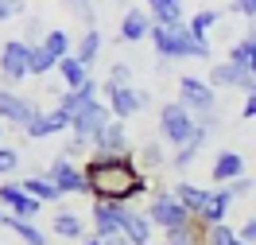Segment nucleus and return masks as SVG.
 <instances>
[{
  "label": "nucleus",
  "mask_w": 256,
  "mask_h": 245,
  "mask_svg": "<svg viewBox=\"0 0 256 245\" xmlns=\"http://www.w3.org/2000/svg\"><path fill=\"white\" fill-rule=\"evenodd\" d=\"M144 8L152 12L156 24H186V8H182V0H144Z\"/></svg>",
  "instance_id": "a878e982"
},
{
  "label": "nucleus",
  "mask_w": 256,
  "mask_h": 245,
  "mask_svg": "<svg viewBox=\"0 0 256 245\" xmlns=\"http://www.w3.org/2000/svg\"><path fill=\"white\" fill-rule=\"evenodd\" d=\"M248 70H252V78H256V51H252V59H248Z\"/></svg>",
  "instance_id": "09e8293b"
},
{
  "label": "nucleus",
  "mask_w": 256,
  "mask_h": 245,
  "mask_svg": "<svg viewBox=\"0 0 256 245\" xmlns=\"http://www.w3.org/2000/svg\"><path fill=\"white\" fill-rule=\"evenodd\" d=\"M240 117H244V121H256V86L248 90V94H244V105H240Z\"/></svg>",
  "instance_id": "37998d69"
},
{
  "label": "nucleus",
  "mask_w": 256,
  "mask_h": 245,
  "mask_svg": "<svg viewBox=\"0 0 256 245\" xmlns=\"http://www.w3.org/2000/svg\"><path fill=\"white\" fill-rule=\"evenodd\" d=\"M50 233L54 237H66V241H86L90 237V222L82 218L78 210H54V218H50Z\"/></svg>",
  "instance_id": "a211bd4d"
},
{
  "label": "nucleus",
  "mask_w": 256,
  "mask_h": 245,
  "mask_svg": "<svg viewBox=\"0 0 256 245\" xmlns=\"http://www.w3.org/2000/svg\"><path fill=\"white\" fill-rule=\"evenodd\" d=\"M16 167H20V152L12 144H0V179H8Z\"/></svg>",
  "instance_id": "c9c22d12"
},
{
  "label": "nucleus",
  "mask_w": 256,
  "mask_h": 245,
  "mask_svg": "<svg viewBox=\"0 0 256 245\" xmlns=\"http://www.w3.org/2000/svg\"><path fill=\"white\" fill-rule=\"evenodd\" d=\"M0 214H4V206H0Z\"/></svg>",
  "instance_id": "3c124183"
},
{
  "label": "nucleus",
  "mask_w": 256,
  "mask_h": 245,
  "mask_svg": "<svg viewBox=\"0 0 256 245\" xmlns=\"http://www.w3.org/2000/svg\"><path fill=\"white\" fill-rule=\"evenodd\" d=\"M229 8H233L237 16H244V20H256V0H233Z\"/></svg>",
  "instance_id": "79ce46f5"
},
{
  "label": "nucleus",
  "mask_w": 256,
  "mask_h": 245,
  "mask_svg": "<svg viewBox=\"0 0 256 245\" xmlns=\"http://www.w3.org/2000/svg\"><path fill=\"white\" fill-rule=\"evenodd\" d=\"M66 8H70V16H78L82 24H94V4L90 0H62Z\"/></svg>",
  "instance_id": "4c0bfd02"
},
{
  "label": "nucleus",
  "mask_w": 256,
  "mask_h": 245,
  "mask_svg": "<svg viewBox=\"0 0 256 245\" xmlns=\"http://www.w3.org/2000/svg\"><path fill=\"white\" fill-rule=\"evenodd\" d=\"M28 70H32V78H43V74H50V70H58V59H54L43 43H35L32 59H28Z\"/></svg>",
  "instance_id": "c756f323"
},
{
  "label": "nucleus",
  "mask_w": 256,
  "mask_h": 245,
  "mask_svg": "<svg viewBox=\"0 0 256 245\" xmlns=\"http://www.w3.org/2000/svg\"><path fill=\"white\" fill-rule=\"evenodd\" d=\"M28 59H32V43H24V39H8V43L0 47V78L8 82V86L32 78Z\"/></svg>",
  "instance_id": "0eeeda50"
},
{
  "label": "nucleus",
  "mask_w": 256,
  "mask_h": 245,
  "mask_svg": "<svg viewBox=\"0 0 256 245\" xmlns=\"http://www.w3.org/2000/svg\"><path fill=\"white\" fill-rule=\"evenodd\" d=\"M0 226H4V229H12V233H16L24 245H47V233L35 226V222H28V218H16V214H8V210H4V214H0Z\"/></svg>",
  "instance_id": "4be33fe9"
},
{
  "label": "nucleus",
  "mask_w": 256,
  "mask_h": 245,
  "mask_svg": "<svg viewBox=\"0 0 256 245\" xmlns=\"http://www.w3.org/2000/svg\"><path fill=\"white\" fill-rule=\"evenodd\" d=\"M136 163H140V171H144V175H156V171H163V167H171V160H167V152L160 148V140H148V144L140 148Z\"/></svg>",
  "instance_id": "bb28decb"
},
{
  "label": "nucleus",
  "mask_w": 256,
  "mask_h": 245,
  "mask_svg": "<svg viewBox=\"0 0 256 245\" xmlns=\"http://www.w3.org/2000/svg\"><path fill=\"white\" fill-rule=\"evenodd\" d=\"M225 187L233 191V198H244V195H252V191H256V179H248V175H240V179L225 183Z\"/></svg>",
  "instance_id": "ea45409f"
},
{
  "label": "nucleus",
  "mask_w": 256,
  "mask_h": 245,
  "mask_svg": "<svg viewBox=\"0 0 256 245\" xmlns=\"http://www.w3.org/2000/svg\"><path fill=\"white\" fill-rule=\"evenodd\" d=\"M152 28H156L152 12H148L144 4H136V8H128L124 16H120V43H140V39L152 35Z\"/></svg>",
  "instance_id": "2eb2a0df"
},
{
  "label": "nucleus",
  "mask_w": 256,
  "mask_h": 245,
  "mask_svg": "<svg viewBox=\"0 0 256 245\" xmlns=\"http://www.w3.org/2000/svg\"><path fill=\"white\" fill-rule=\"evenodd\" d=\"M82 167H86V195L90 198L132 206V198L152 195V175L140 171L132 152H90V160Z\"/></svg>",
  "instance_id": "f257e3e1"
},
{
  "label": "nucleus",
  "mask_w": 256,
  "mask_h": 245,
  "mask_svg": "<svg viewBox=\"0 0 256 245\" xmlns=\"http://www.w3.org/2000/svg\"><path fill=\"white\" fill-rule=\"evenodd\" d=\"M120 222H124V202L94 198V206H90V226H94L97 237H116V233H120Z\"/></svg>",
  "instance_id": "f8f14e48"
},
{
  "label": "nucleus",
  "mask_w": 256,
  "mask_h": 245,
  "mask_svg": "<svg viewBox=\"0 0 256 245\" xmlns=\"http://www.w3.org/2000/svg\"><path fill=\"white\" fill-rule=\"evenodd\" d=\"M58 78H62L66 90H82L94 74H90V66L82 63L78 55H66V59H58Z\"/></svg>",
  "instance_id": "5701e85b"
},
{
  "label": "nucleus",
  "mask_w": 256,
  "mask_h": 245,
  "mask_svg": "<svg viewBox=\"0 0 256 245\" xmlns=\"http://www.w3.org/2000/svg\"><path fill=\"white\" fill-rule=\"evenodd\" d=\"M82 245H105V237H97V233H90V237H86Z\"/></svg>",
  "instance_id": "de8ad7c7"
},
{
  "label": "nucleus",
  "mask_w": 256,
  "mask_h": 245,
  "mask_svg": "<svg viewBox=\"0 0 256 245\" xmlns=\"http://www.w3.org/2000/svg\"><path fill=\"white\" fill-rule=\"evenodd\" d=\"M244 175V156L240 152H233V148H218L214 152V163H210V179L218 183H233V179H240Z\"/></svg>",
  "instance_id": "4468645a"
},
{
  "label": "nucleus",
  "mask_w": 256,
  "mask_h": 245,
  "mask_svg": "<svg viewBox=\"0 0 256 245\" xmlns=\"http://www.w3.org/2000/svg\"><path fill=\"white\" fill-rule=\"evenodd\" d=\"M206 245H248V241H244V237H240L233 226H225V222H222V226H210Z\"/></svg>",
  "instance_id": "473e14b6"
},
{
  "label": "nucleus",
  "mask_w": 256,
  "mask_h": 245,
  "mask_svg": "<svg viewBox=\"0 0 256 245\" xmlns=\"http://www.w3.org/2000/svg\"><path fill=\"white\" fill-rule=\"evenodd\" d=\"M24 0H0V24H8L12 16H24Z\"/></svg>",
  "instance_id": "58836bf2"
},
{
  "label": "nucleus",
  "mask_w": 256,
  "mask_h": 245,
  "mask_svg": "<svg viewBox=\"0 0 256 245\" xmlns=\"http://www.w3.org/2000/svg\"><path fill=\"white\" fill-rule=\"evenodd\" d=\"M237 233H240L248 245H256V214H248V218H244V226H240Z\"/></svg>",
  "instance_id": "c03bdc74"
},
{
  "label": "nucleus",
  "mask_w": 256,
  "mask_h": 245,
  "mask_svg": "<svg viewBox=\"0 0 256 245\" xmlns=\"http://www.w3.org/2000/svg\"><path fill=\"white\" fill-rule=\"evenodd\" d=\"M101 47H105L101 32H97V28H90V32H86L78 43H74V55H78L86 66H94V63H97V55H101Z\"/></svg>",
  "instance_id": "cd10ccee"
},
{
  "label": "nucleus",
  "mask_w": 256,
  "mask_h": 245,
  "mask_svg": "<svg viewBox=\"0 0 256 245\" xmlns=\"http://www.w3.org/2000/svg\"><path fill=\"white\" fill-rule=\"evenodd\" d=\"M66 129H70V117L54 105V109H43V113L35 117L32 125L24 129V136H28V140H47V136H58V132H66Z\"/></svg>",
  "instance_id": "dca6fc26"
},
{
  "label": "nucleus",
  "mask_w": 256,
  "mask_h": 245,
  "mask_svg": "<svg viewBox=\"0 0 256 245\" xmlns=\"http://www.w3.org/2000/svg\"><path fill=\"white\" fill-rule=\"evenodd\" d=\"M47 175L54 179V187L62 191V195H86V167L78 160H66L62 152L47 163Z\"/></svg>",
  "instance_id": "9d476101"
},
{
  "label": "nucleus",
  "mask_w": 256,
  "mask_h": 245,
  "mask_svg": "<svg viewBox=\"0 0 256 245\" xmlns=\"http://www.w3.org/2000/svg\"><path fill=\"white\" fill-rule=\"evenodd\" d=\"M0 206H4L8 214H16V218H28V222H35L39 210H43V202H39L35 195H28L24 183H16V179L0 183Z\"/></svg>",
  "instance_id": "1a4fd4ad"
},
{
  "label": "nucleus",
  "mask_w": 256,
  "mask_h": 245,
  "mask_svg": "<svg viewBox=\"0 0 256 245\" xmlns=\"http://www.w3.org/2000/svg\"><path fill=\"white\" fill-rule=\"evenodd\" d=\"M229 206H233V191H229V187H210V195H206V206H202V214H198V218H202V222H206V226H222L225 218H229Z\"/></svg>",
  "instance_id": "6ab92c4d"
},
{
  "label": "nucleus",
  "mask_w": 256,
  "mask_h": 245,
  "mask_svg": "<svg viewBox=\"0 0 256 245\" xmlns=\"http://www.w3.org/2000/svg\"><path fill=\"white\" fill-rule=\"evenodd\" d=\"M198 156H202V148L190 140V144H182V148H175V152H171V167H175L178 175H186L194 163H198Z\"/></svg>",
  "instance_id": "7c9ffc66"
},
{
  "label": "nucleus",
  "mask_w": 256,
  "mask_h": 245,
  "mask_svg": "<svg viewBox=\"0 0 256 245\" xmlns=\"http://www.w3.org/2000/svg\"><path fill=\"white\" fill-rule=\"evenodd\" d=\"M101 94H105V105L112 109L116 121H128V117H136L144 109L140 90H132V86H101Z\"/></svg>",
  "instance_id": "ddd939ff"
},
{
  "label": "nucleus",
  "mask_w": 256,
  "mask_h": 245,
  "mask_svg": "<svg viewBox=\"0 0 256 245\" xmlns=\"http://www.w3.org/2000/svg\"><path fill=\"white\" fill-rule=\"evenodd\" d=\"M43 35H47V24H43V20L39 16H28V24H24V43H43Z\"/></svg>",
  "instance_id": "e433bc0d"
},
{
  "label": "nucleus",
  "mask_w": 256,
  "mask_h": 245,
  "mask_svg": "<svg viewBox=\"0 0 256 245\" xmlns=\"http://www.w3.org/2000/svg\"><path fill=\"white\" fill-rule=\"evenodd\" d=\"M152 47L160 63H182V59H214L210 39L190 32V24H156L152 28Z\"/></svg>",
  "instance_id": "f03ea898"
},
{
  "label": "nucleus",
  "mask_w": 256,
  "mask_h": 245,
  "mask_svg": "<svg viewBox=\"0 0 256 245\" xmlns=\"http://www.w3.org/2000/svg\"><path fill=\"white\" fill-rule=\"evenodd\" d=\"M148 218H152V226H156V229H163V233H167V229L190 222L194 214L175 198V191H171V187H160V191H152V195H148Z\"/></svg>",
  "instance_id": "20e7f679"
},
{
  "label": "nucleus",
  "mask_w": 256,
  "mask_h": 245,
  "mask_svg": "<svg viewBox=\"0 0 256 245\" xmlns=\"http://www.w3.org/2000/svg\"><path fill=\"white\" fill-rule=\"evenodd\" d=\"M43 47H47L54 59H66V55H74V39H70V32H66V28H47Z\"/></svg>",
  "instance_id": "c85d7f7f"
},
{
  "label": "nucleus",
  "mask_w": 256,
  "mask_h": 245,
  "mask_svg": "<svg viewBox=\"0 0 256 245\" xmlns=\"http://www.w3.org/2000/svg\"><path fill=\"white\" fill-rule=\"evenodd\" d=\"M206 233H210L206 222H202V218H190V222H182V226L167 229V233H163V245H206Z\"/></svg>",
  "instance_id": "aec40b11"
},
{
  "label": "nucleus",
  "mask_w": 256,
  "mask_h": 245,
  "mask_svg": "<svg viewBox=\"0 0 256 245\" xmlns=\"http://www.w3.org/2000/svg\"><path fill=\"white\" fill-rule=\"evenodd\" d=\"M178 101H182L194 117H202V113H214V109H218V90H214L210 82L194 78V74H182V78H178Z\"/></svg>",
  "instance_id": "423d86ee"
},
{
  "label": "nucleus",
  "mask_w": 256,
  "mask_h": 245,
  "mask_svg": "<svg viewBox=\"0 0 256 245\" xmlns=\"http://www.w3.org/2000/svg\"><path fill=\"white\" fill-rule=\"evenodd\" d=\"M101 86H132V66L128 63H112Z\"/></svg>",
  "instance_id": "f704fd0d"
},
{
  "label": "nucleus",
  "mask_w": 256,
  "mask_h": 245,
  "mask_svg": "<svg viewBox=\"0 0 256 245\" xmlns=\"http://www.w3.org/2000/svg\"><path fill=\"white\" fill-rule=\"evenodd\" d=\"M206 82L214 86V90H244V94L256 86L252 70H248V66H240V63H229V59H222V63H210Z\"/></svg>",
  "instance_id": "6e6552de"
},
{
  "label": "nucleus",
  "mask_w": 256,
  "mask_h": 245,
  "mask_svg": "<svg viewBox=\"0 0 256 245\" xmlns=\"http://www.w3.org/2000/svg\"><path fill=\"white\" fill-rule=\"evenodd\" d=\"M120 233H124L132 245H152L156 241V226L148 210H136V206H124V222H120Z\"/></svg>",
  "instance_id": "f3484780"
},
{
  "label": "nucleus",
  "mask_w": 256,
  "mask_h": 245,
  "mask_svg": "<svg viewBox=\"0 0 256 245\" xmlns=\"http://www.w3.org/2000/svg\"><path fill=\"white\" fill-rule=\"evenodd\" d=\"M43 113L32 98H24L16 90H0V121L4 125H16V129H28L35 117Z\"/></svg>",
  "instance_id": "9b49d317"
},
{
  "label": "nucleus",
  "mask_w": 256,
  "mask_h": 245,
  "mask_svg": "<svg viewBox=\"0 0 256 245\" xmlns=\"http://www.w3.org/2000/svg\"><path fill=\"white\" fill-rule=\"evenodd\" d=\"M244 39H252V43H256V20H248V28H244Z\"/></svg>",
  "instance_id": "49530a36"
},
{
  "label": "nucleus",
  "mask_w": 256,
  "mask_h": 245,
  "mask_svg": "<svg viewBox=\"0 0 256 245\" xmlns=\"http://www.w3.org/2000/svg\"><path fill=\"white\" fill-rule=\"evenodd\" d=\"M4 129H8V125H4V121H0V140H4Z\"/></svg>",
  "instance_id": "8fccbe9b"
},
{
  "label": "nucleus",
  "mask_w": 256,
  "mask_h": 245,
  "mask_svg": "<svg viewBox=\"0 0 256 245\" xmlns=\"http://www.w3.org/2000/svg\"><path fill=\"white\" fill-rule=\"evenodd\" d=\"M109 121H112V109H109L101 98H94L78 117H74V121H70V132H74L78 140H86V144H90V152H94V144L101 140V132L109 129Z\"/></svg>",
  "instance_id": "39448f33"
},
{
  "label": "nucleus",
  "mask_w": 256,
  "mask_h": 245,
  "mask_svg": "<svg viewBox=\"0 0 256 245\" xmlns=\"http://www.w3.org/2000/svg\"><path fill=\"white\" fill-rule=\"evenodd\" d=\"M94 152H132V148H128V121H116V117H112L109 129L101 132V140L94 144Z\"/></svg>",
  "instance_id": "b1692460"
},
{
  "label": "nucleus",
  "mask_w": 256,
  "mask_h": 245,
  "mask_svg": "<svg viewBox=\"0 0 256 245\" xmlns=\"http://www.w3.org/2000/svg\"><path fill=\"white\" fill-rule=\"evenodd\" d=\"M194 121H198V117H194L182 101H167V105H160V117H156V125H160V140H163V144H171V148L190 144Z\"/></svg>",
  "instance_id": "7ed1b4c3"
},
{
  "label": "nucleus",
  "mask_w": 256,
  "mask_h": 245,
  "mask_svg": "<svg viewBox=\"0 0 256 245\" xmlns=\"http://www.w3.org/2000/svg\"><path fill=\"white\" fill-rule=\"evenodd\" d=\"M218 24H222V12H214V8H202V12H194V16H190V32L206 39V35L214 32Z\"/></svg>",
  "instance_id": "2f4dec72"
},
{
  "label": "nucleus",
  "mask_w": 256,
  "mask_h": 245,
  "mask_svg": "<svg viewBox=\"0 0 256 245\" xmlns=\"http://www.w3.org/2000/svg\"><path fill=\"white\" fill-rule=\"evenodd\" d=\"M105 245H132V241H128L124 233H116V237H105Z\"/></svg>",
  "instance_id": "a18cd8bd"
},
{
  "label": "nucleus",
  "mask_w": 256,
  "mask_h": 245,
  "mask_svg": "<svg viewBox=\"0 0 256 245\" xmlns=\"http://www.w3.org/2000/svg\"><path fill=\"white\" fill-rule=\"evenodd\" d=\"M252 51H256V43H252V39H244V35H240L237 43L229 47V55H225V59H229V63H240V66H248V59H252Z\"/></svg>",
  "instance_id": "72a5a7b5"
},
{
  "label": "nucleus",
  "mask_w": 256,
  "mask_h": 245,
  "mask_svg": "<svg viewBox=\"0 0 256 245\" xmlns=\"http://www.w3.org/2000/svg\"><path fill=\"white\" fill-rule=\"evenodd\" d=\"M20 183H24V191H28V195H35L39 202H43V206H54V202H62V191L54 187V179H50L47 171H43V175H39V171H32L28 179H20Z\"/></svg>",
  "instance_id": "412c9836"
},
{
  "label": "nucleus",
  "mask_w": 256,
  "mask_h": 245,
  "mask_svg": "<svg viewBox=\"0 0 256 245\" xmlns=\"http://www.w3.org/2000/svg\"><path fill=\"white\" fill-rule=\"evenodd\" d=\"M171 191H175V198L194 214V218L202 214V206H206V195H210V187H198V183H190V179H178Z\"/></svg>",
  "instance_id": "393cba45"
},
{
  "label": "nucleus",
  "mask_w": 256,
  "mask_h": 245,
  "mask_svg": "<svg viewBox=\"0 0 256 245\" xmlns=\"http://www.w3.org/2000/svg\"><path fill=\"white\" fill-rule=\"evenodd\" d=\"M86 148H90V144H86V140H78V136L70 132V144L62 148V156H66V160H78V156H82V152H86Z\"/></svg>",
  "instance_id": "a19ab883"
}]
</instances>
